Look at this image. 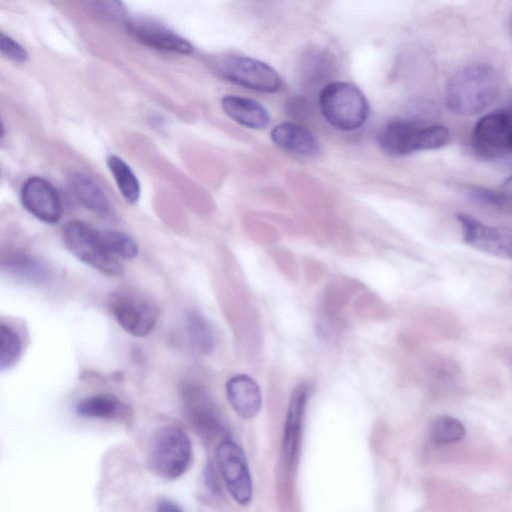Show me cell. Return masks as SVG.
I'll return each mask as SVG.
<instances>
[{
	"mask_svg": "<svg viewBox=\"0 0 512 512\" xmlns=\"http://www.w3.org/2000/svg\"><path fill=\"white\" fill-rule=\"evenodd\" d=\"M500 81L496 70L487 64H470L455 72L445 87V103L462 116L478 114L496 99Z\"/></svg>",
	"mask_w": 512,
	"mask_h": 512,
	"instance_id": "cell-1",
	"label": "cell"
},
{
	"mask_svg": "<svg viewBox=\"0 0 512 512\" xmlns=\"http://www.w3.org/2000/svg\"><path fill=\"white\" fill-rule=\"evenodd\" d=\"M318 104L326 122L343 132L361 128L370 112L363 92L356 85L345 81L327 83L319 93Z\"/></svg>",
	"mask_w": 512,
	"mask_h": 512,
	"instance_id": "cell-2",
	"label": "cell"
},
{
	"mask_svg": "<svg viewBox=\"0 0 512 512\" xmlns=\"http://www.w3.org/2000/svg\"><path fill=\"white\" fill-rule=\"evenodd\" d=\"M449 131L442 125H422L410 120L389 121L377 135V143L388 156H405L443 147Z\"/></svg>",
	"mask_w": 512,
	"mask_h": 512,
	"instance_id": "cell-3",
	"label": "cell"
},
{
	"mask_svg": "<svg viewBox=\"0 0 512 512\" xmlns=\"http://www.w3.org/2000/svg\"><path fill=\"white\" fill-rule=\"evenodd\" d=\"M191 461V441L181 427L165 425L154 433L147 454L148 467L154 474L177 479L188 470Z\"/></svg>",
	"mask_w": 512,
	"mask_h": 512,
	"instance_id": "cell-4",
	"label": "cell"
},
{
	"mask_svg": "<svg viewBox=\"0 0 512 512\" xmlns=\"http://www.w3.org/2000/svg\"><path fill=\"white\" fill-rule=\"evenodd\" d=\"M67 249L81 262L108 276L122 273V266L104 246L98 230L82 221H70L63 229Z\"/></svg>",
	"mask_w": 512,
	"mask_h": 512,
	"instance_id": "cell-5",
	"label": "cell"
},
{
	"mask_svg": "<svg viewBox=\"0 0 512 512\" xmlns=\"http://www.w3.org/2000/svg\"><path fill=\"white\" fill-rule=\"evenodd\" d=\"M216 66L224 79L253 91L275 93L282 87V80L274 68L249 56L227 55L220 58Z\"/></svg>",
	"mask_w": 512,
	"mask_h": 512,
	"instance_id": "cell-6",
	"label": "cell"
},
{
	"mask_svg": "<svg viewBox=\"0 0 512 512\" xmlns=\"http://www.w3.org/2000/svg\"><path fill=\"white\" fill-rule=\"evenodd\" d=\"M109 307L118 324L135 337L147 336L159 317L158 308L149 299L133 292L114 293Z\"/></svg>",
	"mask_w": 512,
	"mask_h": 512,
	"instance_id": "cell-7",
	"label": "cell"
},
{
	"mask_svg": "<svg viewBox=\"0 0 512 512\" xmlns=\"http://www.w3.org/2000/svg\"><path fill=\"white\" fill-rule=\"evenodd\" d=\"M219 471L231 497L239 504L252 498V480L243 450L232 440L222 439L216 448Z\"/></svg>",
	"mask_w": 512,
	"mask_h": 512,
	"instance_id": "cell-8",
	"label": "cell"
},
{
	"mask_svg": "<svg viewBox=\"0 0 512 512\" xmlns=\"http://www.w3.org/2000/svg\"><path fill=\"white\" fill-rule=\"evenodd\" d=\"M512 115L505 111L489 113L478 120L472 135V147L481 158L492 159L510 151Z\"/></svg>",
	"mask_w": 512,
	"mask_h": 512,
	"instance_id": "cell-9",
	"label": "cell"
},
{
	"mask_svg": "<svg viewBox=\"0 0 512 512\" xmlns=\"http://www.w3.org/2000/svg\"><path fill=\"white\" fill-rule=\"evenodd\" d=\"M457 220L466 244L490 255L512 260V229L486 225L463 213L457 215Z\"/></svg>",
	"mask_w": 512,
	"mask_h": 512,
	"instance_id": "cell-10",
	"label": "cell"
},
{
	"mask_svg": "<svg viewBox=\"0 0 512 512\" xmlns=\"http://www.w3.org/2000/svg\"><path fill=\"white\" fill-rule=\"evenodd\" d=\"M184 414L204 439H213L224 432V426L206 392L199 386L186 383L181 389Z\"/></svg>",
	"mask_w": 512,
	"mask_h": 512,
	"instance_id": "cell-11",
	"label": "cell"
},
{
	"mask_svg": "<svg viewBox=\"0 0 512 512\" xmlns=\"http://www.w3.org/2000/svg\"><path fill=\"white\" fill-rule=\"evenodd\" d=\"M20 198L23 207L42 222L54 224L62 216L61 197L56 188L44 178H28L21 188Z\"/></svg>",
	"mask_w": 512,
	"mask_h": 512,
	"instance_id": "cell-12",
	"label": "cell"
},
{
	"mask_svg": "<svg viewBox=\"0 0 512 512\" xmlns=\"http://www.w3.org/2000/svg\"><path fill=\"white\" fill-rule=\"evenodd\" d=\"M127 27L138 41L155 49L180 54H189L193 50L186 39L154 20L135 19Z\"/></svg>",
	"mask_w": 512,
	"mask_h": 512,
	"instance_id": "cell-13",
	"label": "cell"
},
{
	"mask_svg": "<svg viewBox=\"0 0 512 512\" xmlns=\"http://www.w3.org/2000/svg\"><path fill=\"white\" fill-rule=\"evenodd\" d=\"M272 142L281 150L302 157H313L319 152V143L314 134L306 127L282 122L270 131Z\"/></svg>",
	"mask_w": 512,
	"mask_h": 512,
	"instance_id": "cell-14",
	"label": "cell"
},
{
	"mask_svg": "<svg viewBox=\"0 0 512 512\" xmlns=\"http://www.w3.org/2000/svg\"><path fill=\"white\" fill-rule=\"evenodd\" d=\"M306 403L307 389L303 385L298 386L292 392L283 430L282 457L288 465L295 461L299 451Z\"/></svg>",
	"mask_w": 512,
	"mask_h": 512,
	"instance_id": "cell-15",
	"label": "cell"
},
{
	"mask_svg": "<svg viewBox=\"0 0 512 512\" xmlns=\"http://www.w3.org/2000/svg\"><path fill=\"white\" fill-rule=\"evenodd\" d=\"M226 396L233 410L244 419L255 417L262 404L261 390L253 378L238 374L226 382Z\"/></svg>",
	"mask_w": 512,
	"mask_h": 512,
	"instance_id": "cell-16",
	"label": "cell"
},
{
	"mask_svg": "<svg viewBox=\"0 0 512 512\" xmlns=\"http://www.w3.org/2000/svg\"><path fill=\"white\" fill-rule=\"evenodd\" d=\"M221 107L230 119L246 128L262 130L270 124L268 110L254 99L225 95L221 99Z\"/></svg>",
	"mask_w": 512,
	"mask_h": 512,
	"instance_id": "cell-17",
	"label": "cell"
},
{
	"mask_svg": "<svg viewBox=\"0 0 512 512\" xmlns=\"http://www.w3.org/2000/svg\"><path fill=\"white\" fill-rule=\"evenodd\" d=\"M75 411L84 418L103 420L126 418L130 415L128 405L110 393L94 394L81 399Z\"/></svg>",
	"mask_w": 512,
	"mask_h": 512,
	"instance_id": "cell-18",
	"label": "cell"
},
{
	"mask_svg": "<svg viewBox=\"0 0 512 512\" xmlns=\"http://www.w3.org/2000/svg\"><path fill=\"white\" fill-rule=\"evenodd\" d=\"M69 184L75 198L87 209L98 214L109 212L108 198L91 176L82 172H75L70 176Z\"/></svg>",
	"mask_w": 512,
	"mask_h": 512,
	"instance_id": "cell-19",
	"label": "cell"
},
{
	"mask_svg": "<svg viewBox=\"0 0 512 512\" xmlns=\"http://www.w3.org/2000/svg\"><path fill=\"white\" fill-rule=\"evenodd\" d=\"M107 166L118 187L119 192L129 204H135L140 198V183L131 167L120 157L110 155Z\"/></svg>",
	"mask_w": 512,
	"mask_h": 512,
	"instance_id": "cell-20",
	"label": "cell"
},
{
	"mask_svg": "<svg viewBox=\"0 0 512 512\" xmlns=\"http://www.w3.org/2000/svg\"><path fill=\"white\" fill-rule=\"evenodd\" d=\"M299 68L307 81L321 82L331 75L334 61L327 51L311 47L301 54Z\"/></svg>",
	"mask_w": 512,
	"mask_h": 512,
	"instance_id": "cell-21",
	"label": "cell"
},
{
	"mask_svg": "<svg viewBox=\"0 0 512 512\" xmlns=\"http://www.w3.org/2000/svg\"><path fill=\"white\" fill-rule=\"evenodd\" d=\"M185 329L189 343L201 354H208L214 347V334L207 320L196 312L185 318Z\"/></svg>",
	"mask_w": 512,
	"mask_h": 512,
	"instance_id": "cell-22",
	"label": "cell"
},
{
	"mask_svg": "<svg viewBox=\"0 0 512 512\" xmlns=\"http://www.w3.org/2000/svg\"><path fill=\"white\" fill-rule=\"evenodd\" d=\"M98 232L105 248L114 257L130 260L138 255V244L130 235L111 229Z\"/></svg>",
	"mask_w": 512,
	"mask_h": 512,
	"instance_id": "cell-23",
	"label": "cell"
},
{
	"mask_svg": "<svg viewBox=\"0 0 512 512\" xmlns=\"http://www.w3.org/2000/svg\"><path fill=\"white\" fill-rule=\"evenodd\" d=\"M464 425L451 416H439L430 425L431 439L437 444H452L465 437Z\"/></svg>",
	"mask_w": 512,
	"mask_h": 512,
	"instance_id": "cell-24",
	"label": "cell"
},
{
	"mask_svg": "<svg viewBox=\"0 0 512 512\" xmlns=\"http://www.w3.org/2000/svg\"><path fill=\"white\" fill-rule=\"evenodd\" d=\"M0 367L2 370L11 368L19 359L22 351V341L19 333L4 322L0 326Z\"/></svg>",
	"mask_w": 512,
	"mask_h": 512,
	"instance_id": "cell-25",
	"label": "cell"
},
{
	"mask_svg": "<svg viewBox=\"0 0 512 512\" xmlns=\"http://www.w3.org/2000/svg\"><path fill=\"white\" fill-rule=\"evenodd\" d=\"M8 268L16 275L32 281H42L49 274L45 266L23 254L13 255L8 260Z\"/></svg>",
	"mask_w": 512,
	"mask_h": 512,
	"instance_id": "cell-26",
	"label": "cell"
},
{
	"mask_svg": "<svg viewBox=\"0 0 512 512\" xmlns=\"http://www.w3.org/2000/svg\"><path fill=\"white\" fill-rule=\"evenodd\" d=\"M105 17L115 22L126 18V9L121 0H88Z\"/></svg>",
	"mask_w": 512,
	"mask_h": 512,
	"instance_id": "cell-27",
	"label": "cell"
},
{
	"mask_svg": "<svg viewBox=\"0 0 512 512\" xmlns=\"http://www.w3.org/2000/svg\"><path fill=\"white\" fill-rule=\"evenodd\" d=\"M0 50L2 55L15 62H24L28 58L25 49L3 33L0 37Z\"/></svg>",
	"mask_w": 512,
	"mask_h": 512,
	"instance_id": "cell-28",
	"label": "cell"
},
{
	"mask_svg": "<svg viewBox=\"0 0 512 512\" xmlns=\"http://www.w3.org/2000/svg\"><path fill=\"white\" fill-rule=\"evenodd\" d=\"M156 509L163 512L182 511V508L178 504L166 498H162L158 501Z\"/></svg>",
	"mask_w": 512,
	"mask_h": 512,
	"instance_id": "cell-29",
	"label": "cell"
},
{
	"mask_svg": "<svg viewBox=\"0 0 512 512\" xmlns=\"http://www.w3.org/2000/svg\"><path fill=\"white\" fill-rule=\"evenodd\" d=\"M500 192L512 207V175L503 182Z\"/></svg>",
	"mask_w": 512,
	"mask_h": 512,
	"instance_id": "cell-30",
	"label": "cell"
},
{
	"mask_svg": "<svg viewBox=\"0 0 512 512\" xmlns=\"http://www.w3.org/2000/svg\"><path fill=\"white\" fill-rule=\"evenodd\" d=\"M510 151H511V153H512V138H511Z\"/></svg>",
	"mask_w": 512,
	"mask_h": 512,
	"instance_id": "cell-31",
	"label": "cell"
},
{
	"mask_svg": "<svg viewBox=\"0 0 512 512\" xmlns=\"http://www.w3.org/2000/svg\"><path fill=\"white\" fill-rule=\"evenodd\" d=\"M511 28H512V22H511Z\"/></svg>",
	"mask_w": 512,
	"mask_h": 512,
	"instance_id": "cell-32",
	"label": "cell"
}]
</instances>
